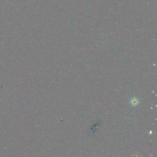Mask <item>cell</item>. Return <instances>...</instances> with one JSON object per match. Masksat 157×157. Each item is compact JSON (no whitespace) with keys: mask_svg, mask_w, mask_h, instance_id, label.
<instances>
[{"mask_svg":"<svg viewBox=\"0 0 157 157\" xmlns=\"http://www.w3.org/2000/svg\"><path fill=\"white\" fill-rule=\"evenodd\" d=\"M129 103L130 104V105L132 106H137L138 104H139V100L137 98H132L129 102Z\"/></svg>","mask_w":157,"mask_h":157,"instance_id":"1","label":"cell"}]
</instances>
